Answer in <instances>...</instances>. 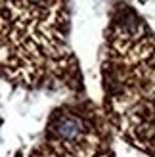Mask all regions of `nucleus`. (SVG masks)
I'll return each mask as SVG.
<instances>
[{"instance_id":"obj_1","label":"nucleus","mask_w":155,"mask_h":157,"mask_svg":"<svg viewBox=\"0 0 155 157\" xmlns=\"http://www.w3.org/2000/svg\"><path fill=\"white\" fill-rule=\"evenodd\" d=\"M12 27L50 44L61 46V0H6Z\"/></svg>"},{"instance_id":"obj_2","label":"nucleus","mask_w":155,"mask_h":157,"mask_svg":"<svg viewBox=\"0 0 155 157\" xmlns=\"http://www.w3.org/2000/svg\"><path fill=\"white\" fill-rule=\"evenodd\" d=\"M52 146L58 151L71 157H90L94 151V144L90 138V130L81 117L75 113H56L50 123Z\"/></svg>"},{"instance_id":"obj_3","label":"nucleus","mask_w":155,"mask_h":157,"mask_svg":"<svg viewBox=\"0 0 155 157\" xmlns=\"http://www.w3.org/2000/svg\"><path fill=\"white\" fill-rule=\"evenodd\" d=\"M111 42L115 52L125 59L138 61L149 56V36L142 19L132 10H123L113 23Z\"/></svg>"},{"instance_id":"obj_4","label":"nucleus","mask_w":155,"mask_h":157,"mask_svg":"<svg viewBox=\"0 0 155 157\" xmlns=\"http://www.w3.org/2000/svg\"><path fill=\"white\" fill-rule=\"evenodd\" d=\"M10 25H12V21H10L8 4H6V0H0V42L6 38L8 31H10Z\"/></svg>"},{"instance_id":"obj_5","label":"nucleus","mask_w":155,"mask_h":157,"mask_svg":"<svg viewBox=\"0 0 155 157\" xmlns=\"http://www.w3.org/2000/svg\"><path fill=\"white\" fill-rule=\"evenodd\" d=\"M33 157H59V155H50V153H42V151H36Z\"/></svg>"}]
</instances>
